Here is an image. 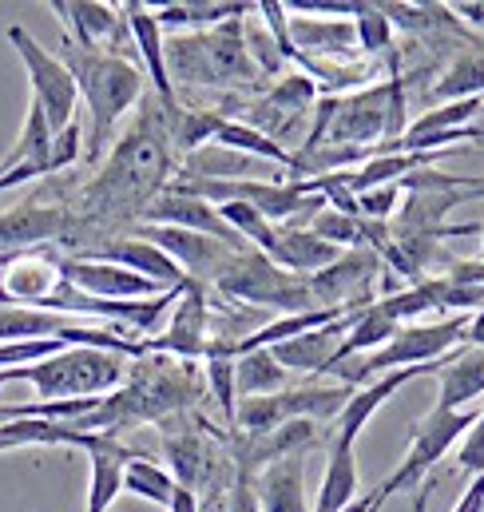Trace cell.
<instances>
[{"label": "cell", "mask_w": 484, "mask_h": 512, "mask_svg": "<svg viewBox=\"0 0 484 512\" xmlns=\"http://www.w3.org/2000/svg\"><path fill=\"white\" fill-rule=\"evenodd\" d=\"M465 346H484V306L469 318V334H465Z\"/></svg>", "instance_id": "38"}, {"label": "cell", "mask_w": 484, "mask_h": 512, "mask_svg": "<svg viewBox=\"0 0 484 512\" xmlns=\"http://www.w3.org/2000/svg\"><path fill=\"white\" fill-rule=\"evenodd\" d=\"M60 12V20L68 24V40L84 44V48H108L127 32V12L123 4H100V0H56L52 4Z\"/></svg>", "instance_id": "18"}, {"label": "cell", "mask_w": 484, "mask_h": 512, "mask_svg": "<svg viewBox=\"0 0 484 512\" xmlns=\"http://www.w3.org/2000/svg\"><path fill=\"white\" fill-rule=\"evenodd\" d=\"M465 334H469L465 314H449L441 322H405L389 346H381L377 354H362V358L342 362L334 374L346 385H369V378H385L393 370L429 366V362L449 358L453 350L465 346Z\"/></svg>", "instance_id": "5"}, {"label": "cell", "mask_w": 484, "mask_h": 512, "mask_svg": "<svg viewBox=\"0 0 484 512\" xmlns=\"http://www.w3.org/2000/svg\"><path fill=\"white\" fill-rule=\"evenodd\" d=\"M481 235H484V223H481Z\"/></svg>", "instance_id": "44"}, {"label": "cell", "mask_w": 484, "mask_h": 512, "mask_svg": "<svg viewBox=\"0 0 484 512\" xmlns=\"http://www.w3.org/2000/svg\"><path fill=\"white\" fill-rule=\"evenodd\" d=\"M8 44H12L16 56L24 60V72H28V84H32V100L44 108L52 135L72 128V124H76V108H80V88H76L68 64H64L60 56H52V52H48L28 28H20V24H8Z\"/></svg>", "instance_id": "8"}, {"label": "cell", "mask_w": 484, "mask_h": 512, "mask_svg": "<svg viewBox=\"0 0 484 512\" xmlns=\"http://www.w3.org/2000/svg\"><path fill=\"white\" fill-rule=\"evenodd\" d=\"M338 258H342V251L330 247L326 239H318L314 231L282 223V227H278V239H274V255H270V262L282 266V270H290V274L314 278V274H322L326 266H334Z\"/></svg>", "instance_id": "21"}, {"label": "cell", "mask_w": 484, "mask_h": 512, "mask_svg": "<svg viewBox=\"0 0 484 512\" xmlns=\"http://www.w3.org/2000/svg\"><path fill=\"white\" fill-rule=\"evenodd\" d=\"M306 457H286L254 477L258 512H306Z\"/></svg>", "instance_id": "20"}, {"label": "cell", "mask_w": 484, "mask_h": 512, "mask_svg": "<svg viewBox=\"0 0 484 512\" xmlns=\"http://www.w3.org/2000/svg\"><path fill=\"white\" fill-rule=\"evenodd\" d=\"M397 330H401V322H397V318L389 314V306L377 298L373 306H365L362 314L354 318V326H350V334H346V342H342V350H338V358H334L330 374H334L342 362H350V358L377 354L381 346H389V342L397 338Z\"/></svg>", "instance_id": "22"}, {"label": "cell", "mask_w": 484, "mask_h": 512, "mask_svg": "<svg viewBox=\"0 0 484 512\" xmlns=\"http://www.w3.org/2000/svg\"><path fill=\"white\" fill-rule=\"evenodd\" d=\"M457 465L465 469V473H484V409L481 417H477V425L469 429V437L461 441V453H457Z\"/></svg>", "instance_id": "34"}, {"label": "cell", "mask_w": 484, "mask_h": 512, "mask_svg": "<svg viewBox=\"0 0 484 512\" xmlns=\"http://www.w3.org/2000/svg\"><path fill=\"white\" fill-rule=\"evenodd\" d=\"M461 195H465V199H484V179H465Z\"/></svg>", "instance_id": "40"}, {"label": "cell", "mask_w": 484, "mask_h": 512, "mask_svg": "<svg viewBox=\"0 0 484 512\" xmlns=\"http://www.w3.org/2000/svg\"><path fill=\"white\" fill-rule=\"evenodd\" d=\"M425 505H429V489L421 485V489H417V497H413V512H425Z\"/></svg>", "instance_id": "42"}, {"label": "cell", "mask_w": 484, "mask_h": 512, "mask_svg": "<svg viewBox=\"0 0 484 512\" xmlns=\"http://www.w3.org/2000/svg\"><path fill=\"white\" fill-rule=\"evenodd\" d=\"M453 512H484V473L473 477V485L465 489V497L457 501V509Z\"/></svg>", "instance_id": "36"}, {"label": "cell", "mask_w": 484, "mask_h": 512, "mask_svg": "<svg viewBox=\"0 0 484 512\" xmlns=\"http://www.w3.org/2000/svg\"><path fill=\"white\" fill-rule=\"evenodd\" d=\"M437 409H473L484 393V346H461L453 350L437 370Z\"/></svg>", "instance_id": "19"}, {"label": "cell", "mask_w": 484, "mask_h": 512, "mask_svg": "<svg viewBox=\"0 0 484 512\" xmlns=\"http://www.w3.org/2000/svg\"><path fill=\"white\" fill-rule=\"evenodd\" d=\"M306 231H314L318 239H326L330 247H338V251H358V247H365V223L358 219V215H342V211H334L330 203L306 223Z\"/></svg>", "instance_id": "29"}, {"label": "cell", "mask_w": 484, "mask_h": 512, "mask_svg": "<svg viewBox=\"0 0 484 512\" xmlns=\"http://www.w3.org/2000/svg\"><path fill=\"white\" fill-rule=\"evenodd\" d=\"M469 139H477V143H484V104H481V116L469 124Z\"/></svg>", "instance_id": "41"}, {"label": "cell", "mask_w": 484, "mask_h": 512, "mask_svg": "<svg viewBox=\"0 0 484 512\" xmlns=\"http://www.w3.org/2000/svg\"><path fill=\"white\" fill-rule=\"evenodd\" d=\"M207 294L203 286H191L187 294H179V306L171 314V326L159 338L143 342V354L151 350H167L179 358H203L211 350V310H207Z\"/></svg>", "instance_id": "13"}, {"label": "cell", "mask_w": 484, "mask_h": 512, "mask_svg": "<svg viewBox=\"0 0 484 512\" xmlns=\"http://www.w3.org/2000/svg\"><path fill=\"white\" fill-rule=\"evenodd\" d=\"M123 12H127L131 44L139 48V56H143V64H147L155 100H159L167 112H179V96H175V84H171V76H167V40H163V28H159V20H155V8L123 4Z\"/></svg>", "instance_id": "16"}, {"label": "cell", "mask_w": 484, "mask_h": 512, "mask_svg": "<svg viewBox=\"0 0 484 512\" xmlns=\"http://www.w3.org/2000/svg\"><path fill=\"white\" fill-rule=\"evenodd\" d=\"M207 385L227 425H239V362L235 358H207Z\"/></svg>", "instance_id": "31"}, {"label": "cell", "mask_w": 484, "mask_h": 512, "mask_svg": "<svg viewBox=\"0 0 484 512\" xmlns=\"http://www.w3.org/2000/svg\"><path fill=\"white\" fill-rule=\"evenodd\" d=\"M171 112L155 104L120 139L100 179L88 187V203L104 219H143V211L163 195L171 175Z\"/></svg>", "instance_id": "1"}, {"label": "cell", "mask_w": 484, "mask_h": 512, "mask_svg": "<svg viewBox=\"0 0 484 512\" xmlns=\"http://www.w3.org/2000/svg\"><path fill=\"white\" fill-rule=\"evenodd\" d=\"M453 12H457V16H465L469 24H481L484 28V4H453Z\"/></svg>", "instance_id": "39"}, {"label": "cell", "mask_w": 484, "mask_h": 512, "mask_svg": "<svg viewBox=\"0 0 484 512\" xmlns=\"http://www.w3.org/2000/svg\"><path fill=\"white\" fill-rule=\"evenodd\" d=\"M223 512H258V501H254V477H246V473L235 477V485H231V493H227Z\"/></svg>", "instance_id": "35"}, {"label": "cell", "mask_w": 484, "mask_h": 512, "mask_svg": "<svg viewBox=\"0 0 484 512\" xmlns=\"http://www.w3.org/2000/svg\"><path fill=\"white\" fill-rule=\"evenodd\" d=\"M397 100H405L401 72H393L377 88H362V92L338 96V100H322L310 143L314 147H346V151H369V143L385 147L389 143V112Z\"/></svg>", "instance_id": "6"}, {"label": "cell", "mask_w": 484, "mask_h": 512, "mask_svg": "<svg viewBox=\"0 0 484 512\" xmlns=\"http://www.w3.org/2000/svg\"><path fill=\"white\" fill-rule=\"evenodd\" d=\"M481 409H429V417H421L413 425V441H409V453L401 457V465L389 473V481L377 485V497L389 501L393 493L401 489H421L425 477L433 473V465L457 445L469 437V429L477 425Z\"/></svg>", "instance_id": "7"}, {"label": "cell", "mask_w": 484, "mask_h": 512, "mask_svg": "<svg viewBox=\"0 0 484 512\" xmlns=\"http://www.w3.org/2000/svg\"><path fill=\"white\" fill-rule=\"evenodd\" d=\"M199 512H223V509H199Z\"/></svg>", "instance_id": "43"}, {"label": "cell", "mask_w": 484, "mask_h": 512, "mask_svg": "<svg viewBox=\"0 0 484 512\" xmlns=\"http://www.w3.org/2000/svg\"><path fill=\"white\" fill-rule=\"evenodd\" d=\"M139 223H159V227H179V231H195V235H211L219 243H227L231 251L250 255L254 247L242 239L239 231L219 215V207H211L207 199H195V195H175V191H163Z\"/></svg>", "instance_id": "11"}, {"label": "cell", "mask_w": 484, "mask_h": 512, "mask_svg": "<svg viewBox=\"0 0 484 512\" xmlns=\"http://www.w3.org/2000/svg\"><path fill=\"white\" fill-rule=\"evenodd\" d=\"M219 215L239 231L242 239L258 251V255H274V239H278V223H270L266 215H258L254 207H246V203H223L219 207Z\"/></svg>", "instance_id": "30"}, {"label": "cell", "mask_w": 484, "mask_h": 512, "mask_svg": "<svg viewBox=\"0 0 484 512\" xmlns=\"http://www.w3.org/2000/svg\"><path fill=\"white\" fill-rule=\"evenodd\" d=\"M127 378V358L112 350L92 346H68L56 358H44L36 366L0 370L4 382H28L40 401H76V397H104V389H116Z\"/></svg>", "instance_id": "4"}, {"label": "cell", "mask_w": 484, "mask_h": 512, "mask_svg": "<svg viewBox=\"0 0 484 512\" xmlns=\"http://www.w3.org/2000/svg\"><path fill=\"white\" fill-rule=\"evenodd\" d=\"M175 489H179V481H175L167 469H159V465H151V461H143V457L127 461V469H123V493H131V497H139V501H151V505H159V509H171Z\"/></svg>", "instance_id": "27"}, {"label": "cell", "mask_w": 484, "mask_h": 512, "mask_svg": "<svg viewBox=\"0 0 484 512\" xmlns=\"http://www.w3.org/2000/svg\"><path fill=\"white\" fill-rule=\"evenodd\" d=\"M167 76L195 88H250L258 68L246 48V16L167 40Z\"/></svg>", "instance_id": "3"}, {"label": "cell", "mask_w": 484, "mask_h": 512, "mask_svg": "<svg viewBox=\"0 0 484 512\" xmlns=\"http://www.w3.org/2000/svg\"><path fill=\"white\" fill-rule=\"evenodd\" d=\"M52 262H56V270H60L64 282H72L76 290H84L92 298H104V302H135V298H159V294H167L151 278H143V274H135L127 266H116V262L60 255V251H52Z\"/></svg>", "instance_id": "10"}, {"label": "cell", "mask_w": 484, "mask_h": 512, "mask_svg": "<svg viewBox=\"0 0 484 512\" xmlns=\"http://www.w3.org/2000/svg\"><path fill=\"white\" fill-rule=\"evenodd\" d=\"M80 449L88 453V473H92L88 477V512H108L123 493V469H127V461H135V453L123 449L108 433H84Z\"/></svg>", "instance_id": "15"}, {"label": "cell", "mask_w": 484, "mask_h": 512, "mask_svg": "<svg viewBox=\"0 0 484 512\" xmlns=\"http://www.w3.org/2000/svg\"><path fill=\"white\" fill-rule=\"evenodd\" d=\"M358 501V461H354V445H338L330 449V465L318 489L314 512H346Z\"/></svg>", "instance_id": "24"}, {"label": "cell", "mask_w": 484, "mask_h": 512, "mask_svg": "<svg viewBox=\"0 0 484 512\" xmlns=\"http://www.w3.org/2000/svg\"><path fill=\"white\" fill-rule=\"evenodd\" d=\"M397 199H401V183H389V187H373V191L358 195V215H362V219H369V223H385V219L393 215Z\"/></svg>", "instance_id": "33"}, {"label": "cell", "mask_w": 484, "mask_h": 512, "mask_svg": "<svg viewBox=\"0 0 484 512\" xmlns=\"http://www.w3.org/2000/svg\"><path fill=\"white\" fill-rule=\"evenodd\" d=\"M354 24H358V48H362L369 60L373 56H389L393 60V24L381 12V4H362L358 16H354Z\"/></svg>", "instance_id": "32"}, {"label": "cell", "mask_w": 484, "mask_h": 512, "mask_svg": "<svg viewBox=\"0 0 484 512\" xmlns=\"http://www.w3.org/2000/svg\"><path fill=\"white\" fill-rule=\"evenodd\" d=\"M167 512H199V501H195V493L191 489H175V501H171V509Z\"/></svg>", "instance_id": "37"}, {"label": "cell", "mask_w": 484, "mask_h": 512, "mask_svg": "<svg viewBox=\"0 0 484 512\" xmlns=\"http://www.w3.org/2000/svg\"><path fill=\"white\" fill-rule=\"evenodd\" d=\"M254 4H167V8H155V20L159 28L171 24V28H215V24H227L235 16H250Z\"/></svg>", "instance_id": "26"}, {"label": "cell", "mask_w": 484, "mask_h": 512, "mask_svg": "<svg viewBox=\"0 0 484 512\" xmlns=\"http://www.w3.org/2000/svg\"><path fill=\"white\" fill-rule=\"evenodd\" d=\"M76 258L116 262V266H127V270H135V274L151 278L155 286H163V290H179V294H187V290L195 286V282H191V278H187L171 258L155 247V243H147V239H139V235H131V231H123L116 243L84 247V251H76Z\"/></svg>", "instance_id": "12"}, {"label": "cell", "mask_w": 484, "mask_h": 512, "mask_svg": "<svg viewBox=\"0 0 484 512\" xmlns=\"http://www.w3.org/2000/svg\"><path fill=\"white\" fill-rule=\"evenodd\" d=\"M310 100H314V80H310V76H286V80L258 104V108H270V112H262V116H254V120H262V124L270 128V139L278 143L286 131L310 112Z\"/></svg>", "instance_id": "23"}, {"label": "cell", "mask_w": 484, "mask_h": 512, "mask_svg": "<svg viewBox=\"0 0 484 512\" xmlns=\"http://www.w3.org/2000/svg\"><path fill=\"white\" fill-rule=\"evenodd\" d=\"M60 60L68 64L88 116H92V131H88V159H100V151L108 147L112 131L123 116L135 108V100L143 96V76L131 60H123L120 52L108 48H84L76 40H60Z\"/></svg>", "instance_id": "2"}, {"label": "cell", "mask_w": 484, "mask_h": 512, "mask_svg": "<svg viewBox=\"0 0 484 512\" xmlns=\"http://www.w3.org/2000/svg\"><path fill=\"white\" fill-rule=\"evenodd\" d=\"M290 48L294 60L310 64V60H354L358 48V24L354 20H310V16H294L290 20Z\"/></svg>", "instance_id": "14"}, {"label": "cell", "mask_w": 484, "mask_h": 512, "mask_svg": "<svg viewBox=\"0 0 484 512\" xmlns=\"http://www.w3.org/2000/svg\"><path fill=\"white\" fill-rule=\"evenodd\" d=\"M282 382H286V370L270 358V350H250L239 358V401L282 393Z\"/></svg>", "instance_id": "28"}, {"label": "cell", "mask_w": 484, "mask_h": 512, "mask_svg": "<svg viewBox=\"0 0 484 512\" xmlns=\"http://www.w3.org/2000/svg\"><path fill=\"white\" fill-rule=\"evenodd\" d=\"M445 362V358H441ZM441 362H429V366H409V370H393V374H385V378H377V382L369 385H358L354 393H350V401H346V409L338 413V445H354L358 441V433H362L365 425H369V417L401 389L405 382H413V378H421V374H437L441 370Z\"/></svg>", "instance_id": "17"}, {"label": "cell", "mask_w": 484, "mask_h": 512, "mask_svg": "<svg viewBox=\"0 0 484 512\" xmlns=\"http://www.w3.org/2000/svg\"><path fill=\"white\" fill-rule=\"evenodd\" d=\"M127 231L139 235V239H147V243H155L195 286H219V278L242 258L239 251H231L227 243H219L211 235H195V231H179V227L131 223Z\"/></svg>", "instance_id": "9"}, {"label": "cell", "mask_w": 484, "mask_h": 512, "mask_svg": "<svg viewBox=\"0 0 484 512\" xmlns=\"http://www.w3.org/2000/svg\"><path fill=\"white\" fill-rule=\"evenodd\" d=\"M433 100L457 104V100H484V52H461L445 76L433 88Z\"/></svg>", "instance_id": "25"}]
</instances>
